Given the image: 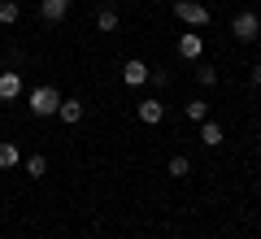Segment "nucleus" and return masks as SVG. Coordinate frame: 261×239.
I'll return each instance as SVG.
<instances>
[{
    "mask_svg": "<svg viewBox=\"0 0 261 239\" xmlns=\"http://www.w3.org/2000/svg\"><path fill=\"white\" fill-rule=\"evenodd\" d=\"M44 174H48V156H39V152L27 156V178H44Z\"/></svg>",
    "mask_w": 261,
    "mask_h": 239,
    "instance_id": "nucleus-14",
    "label": "nucleus"
},
{
    "mask_svg": "<svg viewBox=\"0 0 261 239\" xmlns=\"http://www.w3.org/2000/svg\"><path fill=\"white\" fill-rule=\"evenodd\" d=\"M57 118H61L65 126H79V122H83V100H61Z\"/></svg>",
    "mask_w": 261,
    "mask_h": 239,
    "instance_id": "nucleus-9",
    "label": "nucleus"
},
{
    "mask_svg": "<svg viewBox=\"0 0 261 239\" xmlns=\"http://www.w3.org/2000/svg\"><path fill=\"white\" fill-rule=\"evenodd\" d=\"M27 104H31V113H35V118H53V113L61 109V92H57L53 83H39V87H31Z\"/></svg>",
    "mask_w": 261,
    "mask_h": 239,
    "instance_id": "nucleus-1",
    "label": "nucleus"
},
{
    "mask_svg": "<svg viewBox=\"0 0 261 239\" xmlns=\"http://www.w3.org/2000/svg\"><path fill=\"white\" fill-rule=\"evenodd\" d=\"M96 31H105V35L118 31V9H113V5H100V9H96Z\"/></svg>",
    "mask_w": 261,
    "mask_h": 239,
    "instance_id": "nucleus-10",
    "label": "nucleus"
},
{
    "mask_svg": "<svg viewBox=\"0 0 261 239\" xmlns=\"http://www.w3.org/2000/svg\"><path fill=\"white\" fill-rule=\"evenodd\" d=\"M174 13L187 22V26H196V31H200V26H209V5H200V0H178V5H174Z\"/></svg>",
    "mask_w": 261,
    "mask_h": 239,
    "instance_id": "nucleus-3",
    "label": "nucleus"
},
{
    "mask_svg": "<svg viewBox=\"0 0 261 239\" xmlns=\"http://www.w3.org/2000/svg\"><path fill=\"white\" fill-rule=\"evenodd\" d=\"M183 113H187V118L196 122V126H200V122H209V104H205V100H192V104H187Z\"/></svg>",
    "mask_w": 261,
    "mask_h": 239,
    "instance_id": "nucleus-16",
    "label": "nucleus"
},
{
    "mask_svg": "<svg viewBox=\"0 0 261 239\" xmlns=\"http://www.w3.org/2000/svg\"><path fill=\"white\" fill-rule=\"evenodd\" d=\"M148 78H152V70L140 61V57H130V61L122 65V83H126V87H144Z\"/></svg>",
    "mask_w": 261,
    "mask_h": 239,
    "instance_id": "nucleus-4",
    "label": "nucleus"
},
{
    "mask_svg": "<svg viewBox=\"0 0 261 239\" xmlns=\"http://www.w3.org/2000/svg\"><path fill=\"white\" fill-rule=\"evenodd\" d=\"M70 13V0H39V18L44 22H61Z\"/></svg>",
    "mask_w": 261,
    "mask_h": 239,
    "instance_id": "nucleus-8",
    "label": "nucleus"
},
{
    "mask_svg": "<svg viewBox=\"0 0 261 239\" xmlns=\"http://www.w3.org/2000/svg\"><path fill=\"white\" fill-rule=\"evenodd\" d=\"M135 113H140V122H144V126H157V122L166 118V104H161L157 96H148V100H140V109H135Z\"/></svg>",
    "mask_w": 261,
    "mask_h": 239,
    "instance_id": "nucleus-6",
    "label": "nucleus"
},
{
    "mask_svg": "<svg viewBox=\"0 0 261 239\" xmlns=\"http://www.w3.org/2000/svg\"><path fill=\"white\" fill-rule=\"evenodd\" d=\"M248 78H252V83H257V87H261V61H257V65H252V74H248Z\"/></svg>",
    "mask_w": 261,
    "mask_h": 239,
    "instance_id": "nucleus-18",
    "label": "nucleus"
},
{
    "mask_svg": "<svg viewBox=\"0 0 261 239\" xmlns=\"http://www.w3.org/2000/svg\"><path fill=\"white\" fill-rule=\"evenodd\" d=\"M222 126H218V122H200V144H205V148H218V144H222Z\"/></svg>",
    "mask_w": 261,
    "mask_h": 239,
    "instance_id": "nucleus-11",
    "label": "nucleus"
},
{
    "mask_svg": "<svg viewBox=\"0 0 261 239\" xmlns=\"http://www.w3.org/2000/svg\"><path fill=\"white\" fill-rule=\"evenodd\" d=\"M196 78H200V87H214V83H218V70H209V65H200V70H196Z\"/></svg>",
    "mask_w": 261,
    "mask_h": 239,
    "instance_id": "nucleus-17",
    "label": "nucleus"
},
{
    "mask_svg": "<svg viewBox=\"0 0 261 239\" xmlns=\"http://www.w3.org/2000/svg\"><path fill=\"white\" fill-rule=\"evenodd\" d=\"M22 18V9L13 5V0H0V26H13V22Z\"/></svg>",
    "mask_w": 261,
    "mask_h": 239,
    "instance_id": "nucleus-15",
    "label": "nucleus"
},
{
    "mask_svg": "<svg viewBox=\"0 0 261 239\" xmlns=\"http://www.w3.org/2000/svg\"><path fill=\"white\" fill-rule=\"evenodd\" d=\"M200 52H205V35H200V31L178 35V57H183V61H200Z\"/></svg>",
    "mask_w": 261,
    "mask_h": 239,
    "instance_id": "nucleus-5",
    "label": "nucleus"
},
{
    "mask_svg": "<svg viewBox=\"0 0 261 239\" xmlns=\"http://www.w3.org/2000/svg\"><path fill=\"white\" fill-rule=\"evenodd\" d=\"M166 174H170V178H187V174H192V161H187V156H170Z\"/></svg>",
    "mask_w": 261,
    "mask_h": 239,
    "instance_id": "nucleus-13",
    "label": "nucleus"
},
{
    "mask_svg": "<svg viewBox=\"0 0 261 239\" xmlns=\"http://www.w3.org/2000/svg\"><path fill=\"white\" fill-rule=\"evenodd\" d=\"M231 35L240 39V44H252V39L261 35V18H257V13H252V9L235 13V18H231Z\"/></svg>",
    "mask_w": 261,
    "mask_h": 239,
    "instance_id": "nucleus-2",
    "label": "nucleus"
},
{
    "mask_svg": "<svg viewBox=\"0 0 261 239\" xmlns=\"http://www.w3.org/2000/svg\"><path fill=\"white\" fill-rule=\"evenodd\" d=\"M22 161V152H18V144H9V139H0V170H13Z\"/></svg>",
    "mask_w": 261,
    "mask_h": 239,
    "instance_id": "nucleus-12",
    "label": "nucleus"
},
{
    "mask_svg": "<svg viewBox=\"0 0 261 239\" xmlns=\"http://www.w3.org/2000/svg\"><path fill=\"white\" fill-rule=\"evenodd\" d=\"M18 96H22V74L0 70V100H18Z\"/></svg>",
    "mask_w": 261,
    "mask_h": 239,
    "instance_id": "nucleus-7",
    "label": "nucleus"
}]
</instances>
